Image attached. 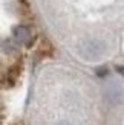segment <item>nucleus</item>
I'll use <instances>...</instances> for the list:
<instances>
[{
	"label": "nucleus",
	"mask_w": 124,
	"mask_h": 125,
	"mask_svg": "<svg viewBox=\"0 0 124 125\" xmlns=\"http://www.w3.org/2000/svg\"><path fill=\"white\" fill-rule=\"evenodd\" d=\"M104 52H106V46L100 40H86L80 46V55L86 61H95L100 60Z\"/></svg>",
	"instance_id": "f257e3e1"
},
{
	"label": "nucleus",
	"mask_w": 124,
	"mask_h": 125,
	"mask_svg": "<svg viewBox=\"0 0 124 125\" xmlns=\"http://www.w3.org/2000/svg\"><path fill=\"white\" fill-rule=\"evenodd\" d=\"M14 38L18 43H28L31 38V29L28 26H17L14 29Z\"/></svg>",
	"instance_id": "f03ea898"
},
{
	"label": "nucleus",
	"mask_w": 124,
	"mask_h": 125,
	"mask_svg": "<svg viewBox=\"0 0 124 125\" xmlns=\"http://www.w3.org/2000/svg\"><path fill=\"white\" fill-rule=\"evenodd\" d=\"M116 72L124 76V66H116Z\"/></svg>",
	"instance_id": "7ed1b4c3"
},
{
	"label": "nucleus",
	"mask_w": 124,
	"mask_h": 125,
	"mask_svg": "<svg viewBox=\"0 0 124 125\" xmlns=\"http://www.w3.org/2000/svg\"><path fill=\"white\" fill-rule=\"evenodd\" d=\"M107 73V69H98V75L100 76H103V75H106Z\"/></svg>",
	"instance_id": "20e7f679"
},
{
	"label": "nucleus",
	"mask_w": 124,
	"mask_h": 125,
	"mask_svg": "<svg viewBox=\"0 0 124 125\" xmlns=\"http://www.w3.org/2000/svg\"><path fill=\"white\" fill-rule=\"evenodd\" d=\"M57 125H71V124H67V122H66V121H61V122H58V124H57Z\"/></svg>",
	"instance_id": "39448f33"
}]
</instances>
